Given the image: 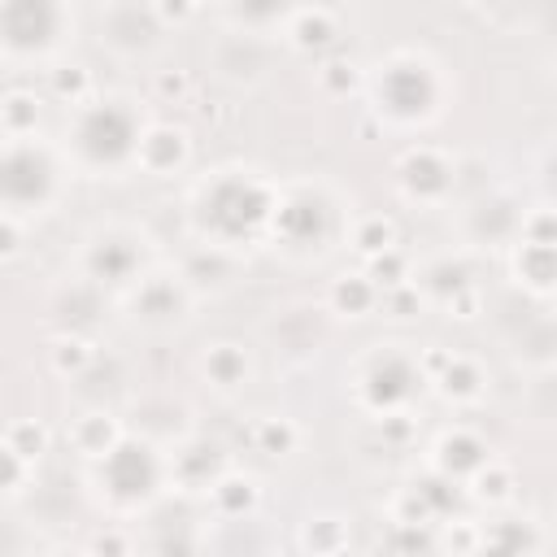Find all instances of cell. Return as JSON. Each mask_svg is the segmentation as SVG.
Segmentation results:
<instances>
[{"instance_id": "cell-1", "label": "cell", "mask_w": 557, "mask_h": 557, "mask_svg": "<svg viewBox=\"0 0 557 557\" xmlns=\"http://www.w3.org/2000/svg\"><path fill=\"white\" fill-rule=\"evenodd\" d=\"M274 205H278V191L265 178L248 170H226L200 183L191 222L205 239H213V248H235L244 239H257L274 222Z\"/></svg>"}, {"instance_id": "cell-2", "label": "cell", "mask_w": 557, "mask_h": 557, "mask_svg": "<svg viewBox=\"0 0 557 557\" xmlns=\"http://www.w3.org/2000/svg\"><path fill=\"white\" fill-rule=\"evenodd\" d=\"M144 117L126 96H100L74 109L70 122V144L78 165L87 170H122L135 161L139 135H144Z\"/></svg>"}, {"instance_id": "cell-3", "label": "cell", "mask_w": 557, "mask_h": 557, "mask_svg": "<svg viewBox=\"0 0 557 557\" xmlns=\"http://www.w3.org/2000/svg\"><path fill=\"white\" fill-rule=\"evenodd\" d=\"M444 100V78L422 52H392L374 74V104L387 122H431Z\"/></svg>"}, {"instance_id": "cell-4", "label": "cell", "mask_w": 557, "mask_h": 557, "mask_svg": "<svg viewBox=\"0 0 557 557\" xmlns=\"http://www.w3.org/2000/svg\"><path fill=\"white\" fill-rule=\"evenodd\" d=\"M74 30V13L52 0H13L0 4V52L30 61L61 48V39Z\"/></svg>"}, {"instance_id": "cell-5", "label": "cell", "mask_w": 557, "mask_h": 557, "mask_svg": "<svg viewBox=\"0 0 557 557\" xmlns=\"http://www.w3.org/2000/svg\"><path fill=\"white\" fill-rule=\"evenodd\" d=\"M161 457L148 440H135V435H122L104 457H100V483H104V496L117 505V509H139L157 496L161 487Z\"/></svg>"}, {"instance_id": "cell-6", "label": "cell", "mask_w": 557, "mask_h": 557, "mask_svg": "<svg viewBox=\"0 0 557 557\" xmlns=\"http://www.w3.org/2000/svg\"><path fill=\"white\" fill-rule=\"evenodd\" d=\"M57 196V161L35 139H9L0 148V205L13 209H44Z\"/></svg>"}, {"instance_id": "cell-7", "label": "cell", "mask_w": 557, "mask_h": 557, "mask_svg": "<svg viewBox=\"0 0 557 557\" xmlns=\"http://www.w3.org/2000/svg\"><path fill=\"white\" fill-rule=\"evenodd\" d=\"M418 387H422L418 361L400 348H374L357 374V400L374 413H396L400 405L413 400Z\"/></svg>"}, {"instance_id": "cell-8", "label": "cell", "mask_w": 557, "mask_h": 557, "mask_svg": "<svg viewBox=\"0 0 557 557\" xmlns=\"http://www.w3.org/2000/svg\"><path fill=\"white\" fill-rule=\"evenodd\" d=\"M83 274L109 287H135L144 278V235L131 226H104L83 248Z\"/></svg>"}, {"instance_id": "cell-9", "label": "cell", "mask_w": 557, "mask_h": 557, "mask_svg": "<svg viewBox=\"0 0 557 557\" xmlns=\"http://www.w3.org/2000/svg\"><path fill=\"white\" fill-rule=\"evenodd\" d=\"M396 183L409 200H422V205H440L448 191H453V161L431 148V144H418L409 152H400L396 161Z\"/></svg>"}, {"instance_id": "cell-10", "label": "cell", "mask_w": 557, "mask_h": 557, "mask_svg": "<svg viewBox=\"0 0 557 557\" xmlns=\"http://www.w3.org/2000/svg\"><path fill=\"white\" fill-rule=\"evenodd\" d=\"M191 296H187V283L178 274H161V270H144V278L131 287V309L139 322L148 326H170L187 313Z\"/></svg>"}, {"instance_id": "cell-11", "label": "cell", "mask_w": 557, "mask_h": 557, "mask_svg": "<svg viewBox=\"0 0 557 557\" xmlns=\"http://www.w3.org/2000/svg\"><path fill=\"white\" fill-rule=\"evenodd\" d=\"M187 157H191V139H187L183 126H174V122H152V126H144L139 148H135V165H139L144 174H157V178L178 174V170L187 165Z\"/></svg>"}, {"instance_id": "cell-12", "label": "cell", "mask_w": 557, "mask_h": 557, "mask_svg": "<svg viewBox=\"0 0 557 557\" xmlns=\"http://www.w3.org/2000/svg\"><path fill=\"white\" fill-rule=\"evenodd\" d=\"M487 461V444L474 435V431H444L435 440V470L444 479H470L479 466Z\"/></svg>"}, {"instance_id": "cell-13", "label": "cell", "mask_w": 557, "mask_h": 557, "mask_svg": "<svg viewBox=\"0 0 557 557\" xmlns=\"http://www.w3.org/2000/svg\"><path fill=\"white\" fill-rule=\"evenodd\" d=\"M540 548V531L522 518V522H492L487 531H479L470 557H531Z\"/></svg>"}, {"instance_id": "cell-14", "label": "cell", "mask_w": 557, "mask_h": 557, "mask_svg": "<svg viewBox=\"0 0 557 557\" xmlns=\"http://www.w3.org/2000/svg\"><path fill=\"white\" fill-rule=\"evenodd\" d=\"M283 22H287V39H292L300 52L326 48V44L339 35V13H335V9H326V4L292 9V13H283Z\"/></svg>"}, {"instance_id": "cell-15", "label": "cell", "mask_w": 557, "mask_h": 557, "mask_svg": "<svg viewBox=\"0 0 557 557\" xmlns=\"http://www.w3.org/2000/svg\"><path fill=\"white\" fill-rule=\"evenodd\" d=\"M200 370H205V379L213 383V387H222V392H235L239 383H248V352L239 348V344H213L209 352H205V361H200Z\"/></svg>"}, {"instance_id": "cell-16", "label": "cell", "mask_w": 557, "mask_h": 557, "mask_svg": "<svg viewBox=\"0 0 557 557\" xmlns=\"http://www.w3.org/2000/svg\"><path fill=\"white\" fill-rule=\"evenodd\" d=\"M70 440H74V448H78V453H87V457H96V461H100V457L122 440V426H117V418H113V413H100V409H96V413H83V418L74 422Z\"/></svg>"}, {"instance_id": "cell-17", "label": "cell", "mask_w": 557, "mask_h": 557, "mask_svg": "<svg viewBox=\"0 0 557 557\" xmlns=\"http://www.w3.org/2000/svg\"><path fill=\"white\" fill-rule=\"evenodd\" d=\"M379 305V287L366 274H339L331 283V309L344 318H366Z\"/></svg>"}, {"instance_id": "cell-18", "label": "cell", "mask_w": 557, "mask_h": 557, "mask_svg": "<svg viewBox=\"0 0 557 557\" xmlns=\"http://www.w3.org/2000/svg\"><path fill=\"white\" fill-rule=\"evenodd\" d=\"M174 474H178L183 483L213 487L226 470H222V461H218V448H213V444H187V448H178V457H174Z\"/></svg>"}, {"instance_id": "cell-19", "label": "cell", "mask_w": 557, "mask_h": 557, "mask_svg": "<svg viewBox=\"0 0 557 557\" xmlns=\"http://www.w3.org/2000/svg\"><path fill=\"white\" fill-rule=\"evenodd\" d=\"M209 492H213L218 513H226V518H244V513H252L257 500H261V487H257V479H248V474H222Z\"/></svg>"}, {"instance_id": "cell-20", "label": "cell", "mask_w": 557, "mask_h": 557, "mask_svg": "<svg viewBox=\"0 0 557 557\" xmlns=\"http://www.w3.org/2000/svg\"><path fill=\"white\" fill-rule=\"evenodd\" d=\"M553 270H557L553 244H518V252H513V274H518V283H527V287H535V292H548V287H553Z\"/></svg>"}, {"instance_id": "cell-21", "label": "cell", "mask_w": 557, "mask_h": 557, "mask_svg": "<svg viewBox=\"0 0 557 557\" xmlns=\"http://www.w3.org/2000/svg\"><path fill=\"white\" fill-rule=\"evenodd\" d=\"M431 383H440V392H444L448 400H474V396L483 392V370H479V361L453 352L448 366H444Z\"/></svg>"}, {"instance_id": "cell-22", "label": "cell", "mask_w": 557, "mask_h": 557, "mask_svg": "<svg viewBox=\"0 0 557 557\" xmlns=\"http://www.w3.org/2000/svg\"><path fill=\"white\" fill-rule=\"evenodd\" d=\"M348 544V527H344V518H335V513H318V518H309L305 527H300V548L309 553V557H331V553H339Z\"/></svg>"}, {"instance_id": "cell-23", "label": "cell", "mask_w": 557, "mask_h": 557, "mask_svg": "<svg viewBox=\"0 0 557 557\" xmlns=\"http://www.w3.org/2000/svg\"><path fill=\"white\" fill-rule=\"evenodd\" d=\"M39 126V100L30 91H9L0 100V131L9 139H30Z\"/></svg>"}, {"instance_id": "cell-24", "label": "cell", "mask_w": 557, "mask_h": 557, "mask_svg": "<svg viewBox=\"0 0 557 557\" xmlns=\"http://www.w3.org/2000/svg\"><path fill=\"white\" fill-rule=\"evenodd\" d=\"M352 248L370 261V257H379V252H387V248H396V222L387 218V213H366V218H357V226H352Z\"/></svg>"}, {"instance_id": "cell-25", "label": "cell", "mask_w": 557, "mask_h": 557, "mask_svg": "<svg viewBox=\"0 0 557 557\" xmlns=\"http://www.w3.org/2000/svg\"><path fill=\"white\" fill-rule=\"evenodd\" d=\"M48 87H52L57 100H65V104L78 109V104L91 100V70L83 61H65V65L48 70Z\"/></svg>"}, {"instance_id": "cell-26", "label": "cell", "mask_w": 557, "mask_h": 557, "mask_svg": "<svg viewBox=\"0 0 557 557\" xmlns=\"http://www.w3.org/2000/svg\"><path fill=\"white\" fill-rule=\"evenodd\" d=\"M48 426L39 422V418H17V422H9V431H4V444L30 466V461H39L44 453H48Z\"/></svg>"}, {"instance_id": "cell-27", "label": "cell", "mask_w": 557, "mask_h": 557, "mask_svg": "<svg viewBox=\"0 0 557 557\" xmlns=\"http://www.w3.org/2000/svg\"><path fill=\"white\" fill-rule=\"evenodd\" d=\"M252 440H257V448H261L265 457H287V453L296 448L300 431H296L292 418H261V422L252 426Z\"/></svg>"}, {"instance_id": "cell-28", "label": "cell", "mask_w": 557, "mask_h": 557, "mask_svg": "<svg viewBox=\"0 0 557 557\" xmlns=\"http://www.w3.org/2000/svg\"><path fill=\"white\" fill-rule=\"evenodd\" d=\"M470 483H474V496H479V500L500 505V500H509V492H513V470L487 457V461H483V466L470 474Z\"/></svg>"}, {"instance_id": "cell-29", "label": "cell", "mask_w": 557, "mask_h": 557, "mask_svg": "<svg viewBox=\"0 0 557 557\" xmlns=\"http://www.w3.org/2000/svg\"><path fill=\"white\" fill-rule=\"evenodd\" d=\"M366 278H370L379 292H392V287L409 283V261H405V252H400V248H387V252L370 257V261H366Z\"/></svg>"}, {"instance_id": "cell-30", "label": "cell", "mask_w": 557, "mask_h": 557, "mask_svg": "<svg viewBox=\"0 0 557 557\" xmlns=\"http://www.w3.org/2000/svg\"><path fill=\"white\" fill-rule=\"evenodd\" d=\"M91 361H96V348H91L83 335H61V339L52 344V366H57V374H83Z\"/></svg>"}, {"instance_id": "cell-31", "label": "cell", "mask_w": 557, "mask_h": 557, "mask_svg": "<svg viewBox=\"0 0 557 557\" xmlns=\"http://www.w3.org/2000/svg\"><path fill=\"white\" fill-rule=\"evenodd\" d=\"M318 83H322L331 96H348V91H357V87H361V70H357L352 61L335 57V61H326V65L318 70Z\"/></svg>"}, {"instance_id": "cell-32", "label": "cell", "mask_w": 557, "mask_h": 557, "mask_svg": "<svg viewBox=\"0 0 557 557\" xmlns=\"http://www.w3.org/2000/svg\"><path fill=\"white\" fill-rule=\"evenodd\" d=\"M152 91H157L161 100H174V104H183V100L191 96V74H187V70H157V78H152Z\"/></svg>"}, {"instance_id": "cell-33", "label": "cell", "mask_w": 557, "mask_h": 557, "mask_svg": "<svg viewBox=\"0 0 557 557\" xmlns=\"http://www.w3.org/2000/svg\"><path fill=\"white\" fill-rule=\"evenodd\" d=\"M557 231H553V209L548 205H535L527 218H522V244H553Z\"/></svg>"}, {"instance_id": "cell-34", "label": "cell", "mask_w": 557, "mask_h": 557, "mask_svg": "<svg viewBox=\"0 0 557 557\" xmlns=\"http://www.w3.org/2000/svg\"><path fill=\"white\" fill-rule=\"evenodd\" d=\"M383 309H387L392 318H413V313L422 309V292H418V283H400V287L383 292Z\"/></svg>"}, {"instance_id": "cell-35", "label": "cell", "mask_w": 557, "mask_h": 557, "mask_svg": "<svg viewBox=\"0 0 557 557\" xmlns=\"http://www.w3.org/2000/svg\"><path fill=\"white\" fill-rule=\"evenodd\" d=\"M87 557H131V540H126V531H117V527H100V531L91 535Z\"/></svg>"}, {"instance_id": "cell-36", "label": "cell", "mask_w": 557, "mask_h": 557, "mask_svg": "<svg viewBox=\"0 0 557 557\" xmlns=\"http://www.w3.org/2000/svg\"><path fill=\"white\" fill-rule=\"evenodd\" d=\"M26 470H30V466L0 440V492H17V487L26 483Z\"/></svg>"}, {"instance_id": "cell-37", "label": "cell", "mask_w": 557, "mask_h": 557, "mask_svg": "<svg viewBox=\"0 0 557 557\" xmlns=\"http://www.w3.org/2000/svg\"><path fill=\"white\" fill-rule=\"evenodd\" d=\"M17 252H22V226L13 213H0V261H9Z\"/></svg>"}, {"instance_id": "cell-38", "label": "cell", "mask_w": 557, "mask_h": 557, "mask_svg": "<svg viewBox=\"0 0 557 557\" xmlns=\"http://www.w3.org/2000/svg\"><path fill=\"white\" fill-rule=\"evenodd\" d=\"M379 431H383V440H392V444H400V440H409V431H413V418L409 413H383V422H379Z\"/></svg>"}, {"instance_id": "cell-39", "label": "cell", "mask_w": 557, "mask_h": 557, "mask_svg": "<svg viewBox=\"0 0 557 557\" xmlns=\"http://www.w3.org/2000/svg\"><path fill=\"white\" fill-rule=\"evenodd\" d=\"M444 305H448V313H453V318H474V313H479V292H474V287H466V292H457V296H453V300H444Z\"/></svg>"}, {"instance_id": "cell-40", "label": "cell", "mask_w": 557, "mask_h": 557, "mask_svg": "<svg viewBox=\"0 0 557 557\" xmlns=\"http://www.w3.org/2000/svg\"><path fill=\"white\" fill-rule=\"evenodd\" d=\"M148 9H152V17H157V26H165V22H183V17L196 13V4H148Z\"/></svg>"}, {"instance_id": "cell-41", "label": "cell", "mask_w": 557, "mask_h": 557, "mask_svg": "<svg viewBox=\"0 0 557 557\" xmlns=\"http://www.w3.org/2000/svg\"><path fill=\"white\" fill-rule=\"evenodd\" d=\"M48 557H87V553H78V548H57V553H48Z\"/></svg>"}, {"instance_id": "cell-42", "label": "cell", "mask_w": 557, "mask_h": 557, "mask_svg": "<svg viewBox=\"0 0 557 557\" xmlns=\"http://www.w3.org/2000/svg\"><path fill=\"white\" fill-rule=\"evenodd\" d=\"M331 557H357V553H352V548L344 544V548H339V553H331Z\"/></svg>"}]
</instances>
